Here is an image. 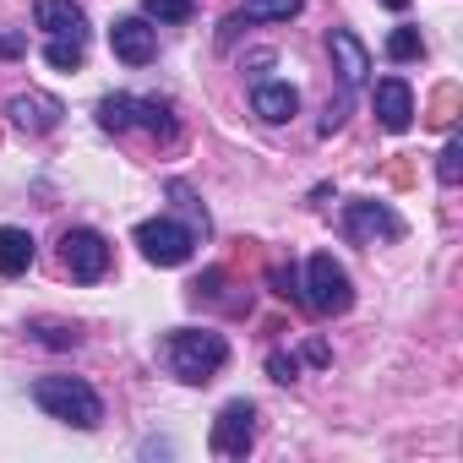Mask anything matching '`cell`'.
I'll list each match as a JSON object with an SVG mask.
<instances>
[{
  "mask_svg": "<svg viewBox=\"0 0 463 463\" xmlns=\"http://www.w3.org/2000/svg\"><path fill=\"white\" fill-rule=\"evenodd\" d=\"M137 251L153 262V268H180V262H191V251H196V235L185 223H175V218H147V223H137Z\"/></svg>",
  "mask_w": 463,
  "mask_h": 463,
  "instance_id": "cell-4",
  "label": "cell"
},
{
  "mask_svg": "<svg viewBox=\"0 0 463 463\" xmlns=\"http://www.w3.org/2000/svg\"><path fill=\"white\" fill-rule=\"evenodd\" d=\"M268 284H273V295H284V300H300V279H295L289 268H273V273H268Z\"/></svg>",
  "mask_w": 463,
  "mask_h": 463,
  "instance_id": "cell-25",
  "label": "cell"
},
{
  "mask_svg": "<svg viewBox=\"0 0 463 463\" xmlns=\"http://www.w3.org/2000/svg\"><path fill=\"white\" fill-rule=\"evenodd\" d=\"M327 50H333V66H338L344 88H360L365 71H371V50H365L349 28H333V33H327Z\"/></svg>",
  "mask_w": 463,
  "mask_h": 463,
  "instance_id": "cell-12",
  "label": "cell"
},
{
  "mask_svg": "<svg viewBox=\"0 0 463 463\" xmlns=\"http://www.w3.org/2000/svg\"><path fill=\"white\" fill-rule=\"evenodd\" d=\"M33 257H39V246H33L28 229H17V223L0 229V273H6V279H23L33 268Z\"/></svg>",
  "mask_w": 463,
  "mask_h": 463,
  "instance_id": "cell-14",
  "label": "cell"
},
{
  "mask_svg": "<svg viewBox=\"0 0 463 463\" xmlns=\"http://www.w3.org/2000/svg\"><path fill=\"white\" fill-rule=\"evenodd\" d=\"M458 175H463V142L447 137V147H441V158H436V180H441V185H458Z\"/></svg>",
  "mask_w": 463,
  "mask_h": 463,
  "instance_id": "cell-22",
  "label": "cell"
},
{
  "mask_svg": "<svg viewBox=\"0 0 463 463\" xmlns=\"http://www.w3.org/2000/svg\"><path fill=\"white\" fill-rule=\"evenodd\" d=\"M306 360H311V365H327L333 354H327V344H322V338H311V344H306Z\"/></svg>",
  "mask_w": 463,
  "mask_h": 463,
  "instance_id": "cell-28",
  "label": "cell"
},
{
  "mask_svg": "<svg viewBox=\"0 0 463 463\" xmlns=\"http://www.w3.org/2000/svg\"><path fill=\"white\" fill-rule=\"evenodd\" d=\"M382 6H387V12H403V6H409V0H382Z\"/></svg>",
  "mask_w": 463,
  "mask_h": 463,
  "instance_id": "cell-29",
  "label": "cell"
},
{
  "mask_svg": "<svg viewBox=\"0 0 463 463\" xmlns=\"http://www.w3.org/2000/svg\"><path fill=\"white\" fill-rule=\"evenodd\" d=\"M82 55H88V44H82V39H50V44H44V61H50L55 71H77V66H82Z\"/></svg>",
  "mask_w": 463,
  "mask_h": 463,
  "instance_id": "cell-20",
  "label": "cell"
},
{
  "mask_svg": "<svg viewBox=\"0 0 463 463\" xmlns=\"http://www.w3.org/2000/svg\"><path fill=\"white\" fill-rule=\"evenodd\" d=\"M28 55V33L23 28H0V61H17Z\"/></svg>",
  "mask_w": 463,
  "mask_h": 463,
  "instance_id": "cell-24",
  "label": "cell"
},
{
  "mask_svg": "<svg viewBox=\"0 0 463 463\" xmlns=\"http://www.w3.org/2000/svg\"><path fill=\"white\" fill-rule=\"evenodd\" d=\"M169 196H175V207L185 213V229H191V235L202 241V235H207V229H213V223H207V213H202V202H196V191H191L185 180H169Z\"/></svg>",
  "mask_w": 463,
  "mask_h": 463,
  "instance_id": "cell-18",
  "label": "cell"
},
{
  "mask_svg": "<svg viewBox=\"0 0 463 463\" xmlns=\"http://www.w3.org/2000/svg\"><path fill=\"white\" fill-rule=\"evenodd\" d=\"M300 306H311L317 317H344V311L354 306V284H349L344 262H333V251H317V257L306 262Z\"/></svg>",
  "mask_w": 463,
  "mask_h": 463,
  "instance_id": "cell-3",
  "label": "cell"
},
{
  "mask_svg": "<svg viewBox=\"0 0 463 463\" xmlns=\"http://www.w3.org/2000/svg\"><path fill=\"white\" fill-rule=\"evenodd\" d=\"M420 55H425L420 28H392L387 33V61H420Z\"/></svg>",
  "mask_w": 463,
  "mask_h": 463,
  "instance_id": "cell-21",
  "label": "cell"
},
{
  "mask_svg": "<svg viewBox=\"0 0 463 463\" xmlns=\"http://www.w3.org/2000/svg\"><path fill=\"white\" fill-rule=\"evenodd\" d=\"M61 268L77 284H99L109 273V241L99 235V229H66L61 235Z\"/></svg>",
  "mask_w": 463,
  "mask_h": 463,
  "instance_id": "cell-6",
  "label": "cell"
},
{
  "mask_svg": "<svg viewBox=\"0 0 463 463\" xmlns=\"http://www.w3.org/2000/svg\"><path fill=\"white\" fill-rule=\"evenodd\" d=\"M33 403L61 420V425H77V430H93L104 420V398L82 382V376H39L33 382Z\"/></svg>",
  "mask_w": 463,
  "mask_h": 463,
  "instance_id": "cell-2",
  "label": "cell"
},
{
  "mask_svg": "<svg viewBox=\"0 0 463 463\" xmlns=\"http://www.w3.org/2000/svg\"><path fill=\"white\" fill-rule=\"evenodd\" d=\"M207 441H213L218 458H246L251 441H257V403H246V398L223 403L218 420H213V436H207Z\"/></svg>",
  "mask_w": 463,
  "mask_h": 463,
  "instance_id": "cell-7",
  "label": "cell"
},
{
  "mask_svg": "<svg viewBox=\"0 0 463 463\" xmlns=\"http://www.w3.org/2000/svg\"><path fill=\"white\" fill-rule=\"evenodd\" d=\"M33 333H39V338H44L50 349H71V344L82 338V333H77L71 322H33Z\"/></svg>",
  "mask_w": 463,
  "mask_h": 463,
  "instance_id": "cell-23",
  "label": "cell"
},
{
  "mask_svg": "<svg viewBox=\"0 0 463 463\" xmlns=\"http://www.w3.org/2000/svg\"><path fill=\"white\" fill-rule=\"evenodd\" d=\"M137 126H147L158 142H175L180 137V120H175V104L169 99H137Z\"/></svg>",
  "mask_w": 463,
  "mask_h": 463,
  "instance_id": "cell-15",
  "label": "cell"
},
{
  "mask_svg": "<svg viewBox=\"0 0 463 463\" xmlns=\"http://www.w3.org/2000/svg\"><path fill=\"white\" fill-rule=\"evenodd\" d=\"M371 104H376V120H382L392 137L414 126V93H409V82H403V77H382V82H376V93H371Z\"/></svg>",
  "mask_w": 463,
  "mask_h": 463,
  "instance_id": "cell-10",
  "label": "cell"
},
{
  "mask_svg": "<svg viewBox=\"0 0 463 463\" xmlns=\"http://www.w3.org/2000/svg\"><path fill=\"white\" fill-rule=\"evenodd\" d=\"M61 115H66V104H61L55 93H17V99L6 104V120H12L17 131H28V137H50V131L61 126Z\"/></svg>",
  "mask_w": 463,
  "mask_h": 463,
  "instance_id": "cell-9",
  "label": "cell"
},
{
  "mask_svg": "<svg viewBox=\"0 0 463 463\" xmlns=\"http://www.w3.org/2000/svg\"><path fill=\"white\" fill-rule=\"evenodd\" d=\"M251 109H257L268 126H284V120H295L300 93H295L289 82H257V88H251Z\"/></svg>",
  "mask_w": 463,
  "mask_h": 463,
  "instance_id": "cell-13",
  "label": "cell"
},
{
  "mask_svg": "<svg viewBox=\"0 0 463 463\" xmlns=\"http://www.w3.org/2000/svg\"><path fill=\"white\" fill-rule=\"evenodd\" d=\"M33 23L50 39H82L88 44V17H82L77 0H33Z\"/></svg>",
  "mask_w": 463,
  "mask_h": 463,
  "instance_id": "cell-11",
  "label": "cell"
},
{
  "mask_svg": "<svg viewBox=\"0 0 463 463\" xmlns=\"http://www.w3.org/2000/svg\"><path fill=\"white\" fill-rule=\"evenodd\" d=\"M142 17L147 23H191L196 0H142Z\"/></svg>",
  "mask_w": 463,
  "mask_h": 463,
  "instance_id": "cell-19",
  "label": "cell"
},
{
  "mask_svg": "<svg viewBox=\"0 0 463 463\" xmlns=\"http://www.w3.org/2000/svg\"><path fill=\"white\" fill-rule=\"evenodd\" d=\"M268 376L273 382H295L300 376V360L295 354H268Z\"/></svg>",
  "mask_w": 463,
  "mask_h": 463,
  "instance_id": "cell-26",
  "label": "cell"
},
{
  "mask_svg": "<svg viewBox=\"0 0 463 463\" xmlns=\"http://www.w3.org/2000/svg\"><path fill=\"white\" fill-rule=\"evenodd\" d=\"M344 115H349V99H338V104H327V115H322V137H333V131H344Z\"/></svg>",
  "mask_w": 463,
  "mask_h": 463,
  "instance_id": "cell-27",
  "label": "cell"
},
{
  "mask_svg": "<svg viewBox=\"0 0 463 463\" xmlns=\"http://www.w3.org/2000/svg\"><path fill=\"white\" fill-rule=\"evenodd\" d=\"M109 50H115V61H126V66H153V61H158V28H147V17H115Z\"/></svg>",
  "mask_w": 463,
  "mask_h": 463,
  "instance_id": "cell-8",
  "label": "cell"
},
{
  "mask_svg": "<svg viewBox=\"0 0 463 463\" xmlns=\"http://www.w3.org/2000/svg\"><path fill=\"white\" fill-rule=\"evenodd\" d=\"M300 6L306 0H246L241 23H289V17H300Z\"/></svg>",
  "mask_w": 463,
  "mask_h": 463,
  "instance_id": "cell-17",
  "label": "cell"
},
{
  "mask_svg": "<svg viewBox=\"0 0 463 463\" xmlns=\"http://www.w3.org/2000/svg\"><path fill=\"white\" fill-rule=\"evenodd\" d=\"M338 229L354 246H382V241H403V218L387 202H344Z\"/></svg>",
  "mask_w": 463,
  "mask_h": 463,
  "instance_id": "cell-5",
  "label": "cell"
},
{
  "mask_svg": "<svg viewBox=\"0 0 463 463\" xmlns=\"http://www.w3.org/2000/svg\"><path fill=\"white\" fill-rule=\"evenodd\" d=\"M158 360L185 387H202V382H213L229 365V344H223V333H207V327H175L158 344Z\"/></svg>",
  "mask_w": 463,
  "mask_h": 463,
  "instance_id": "cell-1",
  "label": "cell"
},
{
  "mask_svg": "<svg viewBox=\"0 0 463 463\" xmlns=\"http://www.w3.org/2000/svg\"><path fill=\"white\" fill-rule=\"evenodd\" d=\"M99 126H104V131H131V126H137V99H131V93L99 99Z\"/></svg>",
  "mask_w": 463,
  "mask_h": 463,
  "instance_id": "cell-16",
  "label": "cell"
}]
</instances>
